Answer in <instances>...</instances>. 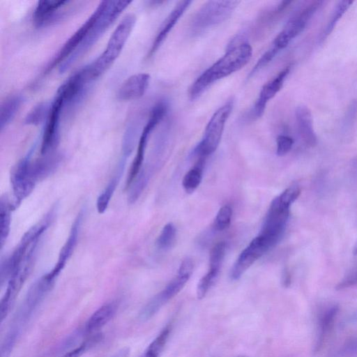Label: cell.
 <instances>
[{"label":"cell","instance_id":"obj_23","mask_svg":"<svg viewBox=\"0 0 357 357\" xmlns=\"http://www.w3.org/2000/svg\"><path fill=\"white\" fill-rule=\"evenodd\" d=\"M126 160L121 159L117 169L110 179L104 190L100 194L96 202V208L99 213H103L108 207L109 203L123 174Z\"/></svg>","mask_w":357,"mask_h":357},{"label":"cell","instance_id":"obj_7","mask_svg":"<svg viewBox=\"0 0 357 357\" xmlns=\"http://www.w3.org/2000/svg\"><path fill=\"white\" fill-rule=\"evenodd\" d=\"M233 107L234 100L230 99L213 113L205 128L202 139L192 151L194 155L206 159L216 151Z\"/></svg>","mask_w":357,"mask_h":357},{"label":"cell","instance_id":"obj_20","mask_svg":"<svg viewBox=\"0 0 357 357\" xmlns=\"http://www.w3.org/2000/svg\"><path fill=\"white\" fill-rule=\"evenodd\" d=\"M338 312L339 307L337 305H331L319 313L315 351H319L327 341L334 327Z\"/></svg>","mask_w":357,"mask_h":357},{"label":"cell","instance_id":"obj_27","mask_svg":"<svg viewBox=\"0 0 357 357\" xmlns=\"http://www.w3.org/2000/svg\"><path fill=\"white\" fill-rule=\"evenodd\" d=\"M204 162L205 159L199 158L197 164L185 174L182 185L187 193H192L201 183Z\"/></svg>","mask_w":357,"mask_h":357},{"label":"cell","instance_id":"obj_25","mask_svg":"<svg viewBox=\"0 0 357 357\" xmlns=\"http://www.w3.org/2000/svg\"><path fill=\"white\" fill-rule=\"evenodd\" d=\"M353 1H340L334 7L329 20L326 23V25L321 32L319 38V43L324 42L328 36L331 33L337 24L338 21L342 18L344 14L353 4Z\"/></svg>","mask_w":357,"mask_h":357},{"label":"cell","instance_id":"obj_41","mask_svg":"<svg viewBox=\"0 0 357 357\" xmlns=\"http://www.w3.org/2000/svg\"><path fill=\"white\" fill-rule=\"evenodd\" d=\"M130 349L128 347H123L116 351L110 357H129Z\"/></svg>","mask_w":357,"mask_h":357},{"label":"cell","instance_id":"obj_42","mask_svg":"<svg viewBox=\"0 0 357 357\" xmlns=\"http://www.w3.org/2000/svg\"><path fill=\"white\" fill-rule=\"evenodd\" d=\"M282 284L285 287H288L291 282V277L287 270H284L282 273Z\"/></svg>","mask_w":357,"mask_h":357},{"label":"cell","instance_id":"obj_29","mask_svg":"<svg viewBox=\"0 0 357 357\" xmlns=\"http://www.w3.org/2000/svg\"><path fill=\"white\" fill-rule=\"evenodd\" d=\"M51 104L42 102L34 106L25 117L24 123L26 125L38 126L47 120Z\"/></svg>","mask_w":357,"mask_h":357},{"label":"cell","instance_id":"obj_38","mask_svg":"<svg viewBox=\"0 0 357 357\" xmlns=\"http://www.w3.org/2000/svg\"><path fill=\"white\" fill-rule=\"evenodd\" d=\"M276 153L278 156H283L287 154L291 149L294 144V139L286 135H280L276 139Z\"/></svg>","mask_w":357,"mask_h":357},{"label":"cell","instance_id":"obj_26","mask_svg":"<svg viewBox=\"0 0 357 357\" xmlns=\"http://www.w3.org/2000/svg\"><path fill=\"white\" fill-rule=\"evenodd\" d=\"M151 172L152 170L147 167L142 168L139 173L128 187V201L130 204H134L139 199L149 183Z\"/></svg>","mask_w":357,"mask_h":357},{"label":"cell","instance_id":"obj_12","mask_svg":"<svg viewBox=\"0 0 357 357\" xmlns=\"http://www.w3.org/2000/svg\"><path fill=\"white\" fill-rule=\"evenodd\" d=\"M168 105L166 102L160 101L153 107L149 119L141 133L137 153L130 168L126 181V186L128 188L142 169L144 159L145 151L149 139L155 127L162 121L167 112Z\"/></svg>","mask_w":357,"mask_h":357},{"label":"cell","instance_id":"obj_35","mask_svg":"<svg viewBox=\"0 0 357 357\" xmlns=\"http://www.w3.org/2000/svg\"><path fill=\"white\" fill-rule=\"evenodd\" d=\"M232 216V209L228 205L222 206L214 220L213 227L217 231H223L227 229L231 223Z\"/></svg>","mask_w":357,"mask_h":357},{"label":"cell","instance_id":"obj_4","mask_svg":"<svg viewBox=\"0 0 357 357\" xmlns=\"http://www.w3.org/2000/svg\"><path fill=\"white\" fill-rule=\"evenodd\" d=\"M135 22V15H126L113 31L103 52L92 63L84 66L88 77L92 82L101 76L118 58Z\"/></svg>","mask_w":357,"mask_h":357},{"label":"cell","instance_id":"obj_13","mask_svg":"<svg viewBox=\"0 0 357 357\" xmlns=\"http://www.w3.org/2000/svg\"><path fill=\"white\" fill-rule=\"evenodd\" d=\"M63 109V100L60 95L56 93L51 103L50 112L45 122L40 146L41 155L54 153L59 144L60 121Z\"/></svg>","mask_w":357,"mask_h":357},{"label":"cell","instance_id":"obj_39","mask_svg":"<svg viewBox=\"0 0 357 357\" xmlns=\"http://www.w3.org/2000/svg\"><path fill=\"white\" fill-rule=\"evenodd\" d=\"M357 283V264L352 266L337 284L336 289L338 290L349 288Z\"/></svg>","mask_w":357,"mask_h":357},{"label":"cell","instance_id":"obj_30","mask_svg":"<svg viewBox=\"0 0 357 357\" xmlns=\"http://www.w3.org/2000/svg\"><path fill=\"white\" fill-rule=\"evenodd\" d=\"M171 328L165 326L153 340L141 357H159L169 335Z\"/></svg>","mask_w":357,"mask_h":357},{"label":"cell","instance_id":"obj_16","mask_svg":"<svg viewBox=\"0 0 357 357\" xmlns=\"http://www.w3.org/2000/svg\"><path fill=\"white\" fill-rule=\"evenodd\" d=\"M292 66L288 65L281 70L277 75L262 86L258 98L251 110L253 119L260 118L264 113L267 103L274 98L282 88L283 84L291 72Z\"/></svg>","mask_w":357,"mask_h":357},{"label":"cell","instance_id":"obj_9","mask_svg":"<svg viewBox=\"0 0 357 357\" xmlns=\"http://www.w3.org/2000/svg\"><path fill=\"white\" fill-rule=\"evenodd\" d=\"M291 205L279 196L273 199L266 215L261 232V236L273 248L282 238L289 218Z\"/></svg>","mask_w":357,"mask_h":357},{"label":"cell","instance_id":"obj_22","mask_svg":"<svg viewBox=\"0 0 357 357\" xmlns=\"http://www.w3.org/2000/svg\"><path fill=\"white\" fill-rule=\"evenodd\" d=\"M116 305L114 303H107L100 307L88 319L84 327L86 333H92L106 325L114 317Z\"/></svg>","mask_w":357,"mask_h":357},{"label":"cell","instance_id":"obj_37","mask_svg":"<svg viewBox=\"0 0 357 357\" xmlns=\"http://www.w3.org/2000/svg\"><path fill=\"white\" fill-rule=\"evenodd\" d=\"M137 126L130 125L125 133L122 144V158L127 160L131 154L135 144Z\"/></svg>","mask_w":357,"mask_h":357},{"label":"cell","instance_id":"obj_11","mask_svg":"<svg viewBox=\"0 0 357 357\" xmlns=\"http://www.w3.org/2000/svg\"><path fill=\"white\" fill-rule=\"evenodd\" d=\"M67 0L39 1L32 19L36 28H44L59 22L77 10V4Z\"/></svg>","mask_w":357,"mask_h":357},{"label":"cell","instance_id":"obj_31","mask_svg":"<svg viewBox=\"0 0 357 357\" xmlns=\"http://www.w3.org/2000/svg\"><path fill=\"white\" fill-rule=\"evenodd\" d=\"M176 236V229L175 225L172 222L166 224L157 238V247L163 250L169 249L174 244Z\"/></svg>","mask_w":357,"mask_h":357},{"label":"cell","instance_id":"obj_5","mask_svg":"<svg viewBox=\"0 0 357 357\" xmlns=\"http://www.w3.org/2000/svg\"><path fill=\"white\" fill-rule=\"evenodd\" d=\"M55 280L48 273L38 279L30 287L15 313L9 327L10 331L21 335L34 312L52 288Z\"/></svg>","mask_w":357,"mask_h":357},{"label":"cell","instance_id":"obj_10","mask_svg":"<svg viewBox=\"0 0 357 357\" xmlns=\"http://www.w3.org/2000/svg\"><path fill=\"white\" fill-rule=\"evenodd\" d=\"M40 178L29 153L15 166L11 174L10 182L14 195V208L19 205L33 190Z\"/></svg>","mask_w":357,"mask_h":357},{"label":"cell","instance_id":"obj_32","mask_svg":"<svg viewBox=\"0 0 357 357\" xmlns=\"http://www.w3.org/2000/svg\"><path fill=\"white\" fill-rule=\"evenodd\" d=\"M220 271L208 269V272L199 280L197 286V297L202 299L217 280Z\"/></svg>","mask_w":357,"mask_h":357},{"label":"cell","instance_id":"obj_24","mask_svg":"<svg viewBox=\"0 0 357 357\" xmlns=\"http://www.w3.org/2000/svg\"><path fill=\"white\" fill-rule=\"evenodd\" d=\"M24 98L20 94H15L7 98L0 107V131L7 127L15 118L20 109Z\"/></svg>","mask_w":357,"mask_h":357},{"label":"cell","instance_id":"obj_17","mask_svg":"<svg viewBox=\"0 0 357 357\" xmlns=\"http://www.w3.org/2000/svg\"><path fill=\"white\" fill-rule=\"evenodd\" d=\"M191 3L192 1H181L169 13L160 26L157 35L152 43L147 56L149 58L153 56L160 47L169 32L188 8Z\"/></svg>","mask_w":357,"mask_h":357},{"label":"cell","instance_id":"obj_14","mask_svg":"<svg viewBox=\"0 0 357 357\" xmlns=\"http://www.w3.org/2000/svg\"><path fill=\"white\" fill-rule=\"evenodd\" d=\"M270 249L271 248L261 236L258 235L252 239L234 263L229 272L231 280L240 279L244 273Z\"/></svg>","mask_w":357,"mask_h":357},{"label":"cell","instance_id":"obj_3","mask_svg":"<svg viewBox=\"0 0 357 357\" xmlns=\"http://www.w3.org/2000/svg\"><path fill=\"white\" fill-rule=\"evenodd\" d=\"M131 2V1H101L98 6V15L95 22L77 50L59 66V72L65 73L77 60L84 55Z\"/></svg>","mask_w":357,"mask_h":357},{"label":"cell","instance_id":"obj_36","mask_svg":"<svg viewBox=\"0 0 357 357\" xmlns=\"http://www.w3.org/2000/svg\"><path fill=\"white\" fill-rule=\"evenodd\" d=\"M100 339L101 337L99 334L91 336L81 342L79 346L66 352L62 357H79L87 350L96 344Z\"/></svg>","mask_w":357,"mask_h":357},{"label":"cell","instance_id":"obj_2","mask_svg":"<svg viewBox=\"0 0 357 357\" xmlns=\"http://www.w3.org/2000/svg\"><path fill=\"white\" fill-rule=\"evenodd\" d=\"M323 3V1H310L296 11L274 38L267 50L257 60L250 70L248 77H250L255 75L266 67L294 39L298 36L304 31L309 22Z\"/></svg>","mask_w":357,"mask_h":357},{"label":"cell","instance_id":"obj_43","mask_svg":"<svg viewBox=\"0 0 357 357\" xmlns=\"http://www.w3.org/2000/svg\"><path fill=\"white\" fill-rule=\"evenodd\" d=\"M353 253L354 255H357V241L354 245V249H353Z\"/></svg>","mask_w":357,"mask_h":357},{"label":"cell","instance_id":"obj_8","mask_svg":"<svg viewBox=\"0 0 357 357\" xmlns=\"http://www.w3.org/2000/svg\"><path fill=\"white\" fill-rule=\"evenodd\" d=\"M192 271V259H184L178 268L177 275L142 309L139 314V319L146 321L153 317L164 305L180 292L190 279Z\"/></svg>","mask_w":357,"mask_h":357},{"label":"cell","instance_id":"obj_28","mask_svg":"<svg viewBox=\"0 0 357 357\" xmlns=\"http://www.w3.org/2000/svg\"><path fill=\"white\" fill-rule=\"evenodd\" d=\"M15 208L8 199L1 198L0 202V243L2 248L10 233L11 222V211Z\"/></svg>","mask_w":357,"mask_h":357},{"label":"cell","instance_id":"obj_6","mask_svg":"<svg viewBox=\"0 0 357 357\" xmlns=\"http://www.w3.org/2000/svg\"><path fill=\"white\" fill-rule=\"evenodd\" d=\"M239 1H208L195 13L190 22L192 36H199L230 17Z\"/></svg>","mask_w":357,"mask_h":357},{"label":"cell","instance_id":"obj_18","mask_svg":"<svg viewBox=\"0 0 357 357\" xmlns=\"http://www.w3.org/2000/svg\"><path fill=\"white\" fill-rule=\"evenodd\" d=\"M84 215L83 210L77 214L72 225L68 239L59 252L58 261L52 271L49 272L50 275L55 279L63 269L77 245Z\"/></svg>","mask_w":357,"mask_h":357},{"label":"cell","instance_id":"obj_1","mask_svg":"<svg viewBox=\"0 0 357 357\" xmlns=\"http://www.w3.org/2000/svg\"><path fill=\"white\" fill-rule=\"evenodd\" d=\"M252 55V47L247 43L231 46L191 84L188 91L190 99H197L218 80L242 69L250 61Z\"/></svg>","mask_w":357,"mask_h":357},{"label":"cell","instance_id":"obj_15","mask_svg":"<svg viewBox=\"0 0 357 357\" xmlns=\"http://www.w3.org/2000/svg\"><path fill=\"white\" fill-rule=\"evenodd\" d=\"M98 15V7L85 21V22L68 38L59 50L56 55L47 64L43 71L44 75L50 73L56 66H60L66 60L79 46L86 37L89 29L95 22Z\"/></svg>","mask_w":357,"mask_h":357},{"label":"cell","instance_id":"obj_21","mask_svg":"<svg viewBox=\"0 0 357 357\" xmlns=\"http://www.w3.org/2000/svg\"><path fill=\"white\" fill-rule=\"evenodd\" d=\"M295 116L298 132L302 140L309 146H315L317 137L310 109L305 105L298 106L295 110Z\"/></svg>","mask_w":357,"mask_h":357},{"label":"cell","instance_id":"obj_33","mask_svg":"<svg viewBox=\"0 0 357 357\" xmlns=\"http://www.w3.org/2000/svg\"><path fill=\"white\" fill-rule=\"evenodd\" d=\"M226 252L224 241L218 242L211 250L209 254V269L220 271Z\"/></svg>","mask_w":357,"mask_h":357},{"label":"cell","instance_id":"obj_34","mask_svg":"<svg viewBox=\"0 0 357 357\" xmlns=\"http://www.w3.org/2000/svg\"><path fill=\"white\" fill-rule=\"evenodd\" d=\"M356 119L357 100H353L348 105L342 121L341 130L344 134L346 135V133L350 132L352 130Z\"/></svg>","mask_w":357,"mask_h":357},{"label":"cell","instance_id":"obj_40","mask_svg":"<svg viewBox=\"0 0 357 357\" xmlns=\"http://www.w3.org/2000/svg\"><path fill=\"white\" fill-rule=\"evenodd\" d=\"M357 354V337L347 342L337 353L336 357H349Z\"/></svg>","mask_w":357,"mask_h":357},{"label":"cell","instance_id":"obj_19","mask_svg":"<svg viewBox=\"0 0 357 357\" xmlns=\"http://www.w3.org/2000/svg\"><path fill=\"white\" fill-rule=\"evenodd\" d=\"M150 79V75L147 73L130 76L120 86L117 93L118 99L129 101L140 98L146 91Z\"/></svg>","mask_w":357,"mask_h":357}]
</instances>
